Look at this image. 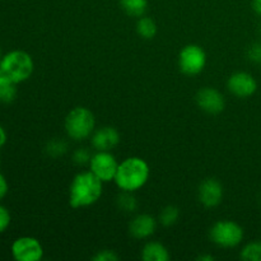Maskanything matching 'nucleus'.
<instances>
[{
	"instance_id": "5",
	"label": "nucleus",
	"mask_w": 261,
	"mask_h": 261,
	"mask_svg": "<svg viewBox=\"0 0 261 261\" xmlns=\"http://www.w3.org/2000/svg\"><path fill=\"white\" fill-rule=\"evenodd\" d=\"M245 236L244 228L233 221H218L209 231L212 242L219 247L231 249L239 246Z\"/></svg>"
},
{
	"instance_id": "23",
	"label": "nucleus",
	"mask_w": 261,
	"mask_h": 261,
	"mask_svg": "<svg viewBox=\"0 0 261 261\" xmlns=\"http://www.w3.org/2000/svg\"><path fill=\"white\" fill-rule=\"evenodd\" d=\"M91 157L92 155L89 154L88 150H87L86 148H82V149L75 150V153H74V155H73V160L76 165H84V163H87V162L89 163Z\"/></svg>"
},
{
	"instance_id": "26",
	"label": "nucleus",
	"mask_w": 261,
	"mask_h": 261,
	"mask_svg": "<svg viewBox=\"0 0 261 261\" xmlns=\"http://www.w3.org/2000/svg\"><path fill=\"white\" fill-rule=\"evenodd\" d=\"M8 193V182L7 178L4 177L3 173H0V199L4 198Z\"/></svg>"
},
{
	"instance_id": "6",
	"label": "nucleus",
	"mask_w": 261,
	"mask_h": 261,
	"mask_svg": "<svg viewBox=\"0 0 261 261\" xmlns=\"http://www.w3.org/2000/svg\"><path fill=\"white\" fill-rule=\"evenodd\" d=\"M206 54L199 45H186L178 54V68L186 75H198L204 70Z\"/></svg>"
},
{
	"instance_id": "13",
	"label": "nucleus",
	"mask_w": 261,
	"mask_h": 261,
	"mask_svg": "<svg viewBox=\"0 0 261 261\" xmlns=\"http://www.w3.org/2000/svg\"><path fill=\"white\" fill-rule=\"evenodd\" d=\"M157 228V221L149 214H138L130 222L129 231L134 239L145 240L152 236Z\"/></svg>"
},
{
	"instance_id": "3",
	"label": "nucleus",
	"mask_w": 261,
	"mask_h": 261,
	"mask_svg": "<svg viewBox=\"0 0 261 261\" xmlns=\"http://www.w3.org/2000/svg\"><path fill=\"white\" fill-rule=\"evenodd\" d=\"M35 64L32 56L22 50H14L4 55L0 60V74L19 84L25 82L33 73Z\"/></svg>"
},
{
	"instance_id": "15",
	"label": "nucleus",
	"mask_w": 261,
	"mask_h": 261,
	"mask_svg": "<svg viewBox=\"0 0 261 261\" xmlns=\"http://www.w3.org/2000/svg\"><path fill=\"white\" fill-rule=\"evenodd\" d=\"M17 97V83L0 74V102L10 103Z\"/></svg>"
},
{
	"instance_id": "9",
	"label": "nucleus",
	"mask_w": 261,
	"mask_h": 261,
	"mask_svg": "<svg viewBox=\"0 0 261 261\" xmlns=\"http://www.w3.org/2000/svg\"><path fill=\"white\" fill-rule=\"evenodd\" d=\"M228 91L239 98H249L256 92L257 82L247 71H236L227 82Z\"/></svg>"
},
{
	"instance_id": "19",
	"label": "nucleus",
	"mask_w": 261,
	"mask_h": 261,
	"mask_svg": "<svg viewBox=\"0 0 261 261\" xmlns=\"http://www.w3.org/2000/svg\"><path fill=\"white\" fill-rule=\"evenodd\" d=\"M180 218V209L175 205H168L162 209L160 214V222L162 226L171 227Z\"/></svg>"
},
{
	"instance_id": "29",
	"label": "nucleus",
	"mask_w": 261,
	"mask_h": 261,
	"mask_svg": "<svg viewBox=\"0 0 261 261\" xmlns=\"http://www.w3.org/2000/svg\"><path fill=\"white\" fill-rule=\"evenodd\" d=\"M199 261H213L214 256L213 255H201V256L198 257Z\"/></svg>"
},
{
	"instance_id": "12",
	"label": "nucleus",
	"mask_w": 261,
	"mask_h": 261,
	"mask_svg": "<svg viewBox=\"0 0 261 261\" xmlns=\"http://www.w3.org/2000/svg\"><path fill=\"white\" fill-rule=\"evenodd\" d=\"M120 143V133L112 126H103L93 132L92 145L96 150H109L111 152Z\"/></svg>"
},
{
	"instance_id": "30",
	"label": "nucleus",
	"mask_w": 261,
	"mask_h": 261,
	"mask_svg": "<svg viewBox=\"0 0 261 261\" xmlns=\"http://www.w3.org/2000/svg\"><path fill=\"white\" fill-rule=\"evenodd\" d=\"M0 60H2V50H0Z\"/></svg>"
},
{
	"instance_id": "25",
	"label": "nucleus",
	"mask_w": 261,
	"mask_h": 261,
	"mask_svg": "<svg viewBox=\"0 0 261 261\" xmlns=\"http://www.w3.org/2000/svg\"><path fill=\"white\" fill-rule=\"evenodd\" d=\"M249 59L254 63H261V43H254L249 50Z\"/></svg>"
},
{
	"instance_id": "17",
	"label": "nucleus",
	"mask_w": 261,
	"mask_h": 261,
	"mask_svg": "<svg viewBox=\"0 0 261 261\" xmlns=\"http://www.w3.org/2000/svg\"><path fill=\"white\" fill-rule=\"evenodd\" d=\"M137 32L144 40H152L157 35V24L149 17H140L137 23Z\"/></svg>"
},
{
	"instance_id": "7",
	"label": "nucleus",
	"mask_w": 261,
	"mask_h": 261,
	"mask_svg": "<svg viewBox=\"0 0 261 261\" xmlns=\"http://www.w3.org/2000/svg\"><path fill=\"white\" fill-rule=\"evenodd\" d=\"M117 168H119V162L109 150H97V153H94L89 161V171L102 182H110L115 180Z\"/></svg>"
},
{
	"instance_id": "8",
	"label": "nucleus",
	"mask_w": 261,
	"mask_h": 261,
	"mask_svg": "<svg viewBox=\"0 0 261 261\" xmlns=\"http://www.w3.org/2000/svg\"><path fill=\"white\" fill-rule=\"evenodd\" d=\"M12 255L17 261H40L43 257V247L35 237L23 236L13 242Z\"/></svg>"
},
{
	"instance_id": "11",
	"label": "nucleus",
	"mask_w": 261,
	"mask_h": 261,
	"mask_svg": "<svg viewBox=\"0 0 261 261\" xmlns=\"http://www.w3.org/2000/svg\"><path fill=\"white\" fill-rule=\"evenodd\" d=\"M199 201L206 208H214L219 205L223 199V186L216 178H206L199 185Z\"/></svg>"
},
{
	"instance_id": "24",
	"label": "nucleus",
	"mask_w": 261,
	"mask_h": 261,
	"mask_svg": "<svg viewBox=\"0 0 261 261\" xmlns=\"http://www.w3.org/2000/svg\"><path fill=\"white\" fill-rule=\"evenodd\" d=\"M10 224V213L5 206L0 205V233L4 232Z\"/></svg>"
},
{
	"instance_id": "18",
	"label": "nucleus",
	"mask_w": 261,
	"mask_h": 261,
	"mask_svg": "<svg viewBox=\"0 0 261 261\" xmlns=\"http://www.w3.org/2000/svg\"><path fill=\"white\" fill-rule=\"evenodd\" d=\"M240 256L245 261H261V241H252L245 245Z\"/></svg>"
},
{
	"instance_id": "22",
	"label": "nucleus",
	"mask_w": 261,
	"mask_h": 261,
	"mask_svg": "<svg viewBox=\"0 0 261 261\" xmlns=\"http://www.w3.org/2000/svg\"><path fill=\"white\" fill-rule=\"evenodd\" d=\"M92 259H93V261H117L120 257L112 250H101Z\"/></svg>"
},
{
	"instance_id": "1",
	"label": "nucleus",
	"mask_w": 261,
	"mask_h": 261,
	"mask_svg": "<svg viewBox=\"0 0 261 261\" xmlns=\"http://www.w3.org/2000/svg\"><path fill=\"white\" fill-rule=\"evenodd\" d=\"M102 182L91 171L79 172L69 188V204L71 208H87L99 200L102 195Z\"/></svg>"
},
{
	"instance_id": "21",
	"label": "nucleus",
	"mask_w": 261,
	"mask_h": 261,
	"mask_svg": "<svg viewBox=\"0 0 261 261\" xmlns=\"http://www.w3.org/2000/svg\"><path fill=\"white\" fill-rule=\"evenodd\" d=\"M66 143L63 140L54 139L46 147V152L48 153V155L51 157H58V155H63L66 152Z\"/></svg>"
},
{
	"instance_id": "14",
	"label": "nucleus",
	"mask_w": 261,
	"mask_h": 261,
	"mask_svg": "<svg viewBox=\"0 0 261 261\" xmlns=\"http://www.w3.org/2000/svg\"><path fill=\"white\" fill-rule=\"evenodd\" d=\"M142 259L144 261H168L170 252L161 242L150 241L144 245L142 250Z\"/></svg>"
},
{
	"instance_id": "20",
	"label": "nucleus",
	"mask_w": 261,
	"mask_h": 261,
	"mask_svg": "<svg viewBox=\"0 0 261 261\" xmlns=\"http://www.w3.org/2000/svg\"><path fill=\"white\" fill-rule=\"evenodd\" d=\"M117 206H119V209H121L122 212L133 213V212L137 211L138 201L137 199H135V196L133 195V193H129V191H122L121 195L117 198Z\"/></svg>"
},
{
	"instance_id": "16",
	"label": "nucleus",
	"mask_w": 261,
	"mask_h": 261,
	"mask_svg": "<svg viewBox=\"0 0 261 261\" xmlns=\"http://www.w3.org/2000/svg\"><path fill=\"white\" fill-rule=\"evenodd\" d=\"M122 10L130 17H143L147 10V0H120Z\"/></svg>"
},
{
	"instance_id": "10",
	"label": "nucleus",
	"mask_w": 261,
	"mask_h": 261,
	"mask_svg": "<svg viewBox=\"0 0 261 261\" xmlns=\"http://www.w3.org/2000/svg\"><path fill=\"white\" fill-rule=\"evenodd\" d=\"M196 103L206 114L217 115L224 110L226 99L218 89L205 87L196 93Z\"/></svg>"
},
{
	"instance_id": "4",
	"label": "nucleus",
	"mask_w": 261,
	"mask_h": 261,
	"mask_svg": "<svg viewBox=\"0 0 261 261\" xmlns=\"http://www.w3.org/2000/svg\"><path fill=\"white\" fill-rule=\"evenodd\" d=\"M65 132L73 140H84L91 137L96 126L93 112L87 107H75L65 117Z\"/></svg>"
},
{
	"instance_id": "27",
	"label": "nucleus",
	"mask_w": 261,
	"mask_h": 261,
	"mask_svg": "<svg viewBox=\"0 0 261 261\" xmlns=\"http://www.w3.org/2000/svg\"><path fill=\"white\" fill-rule=\"evenodd\" d=\"M251 7L257 15H261V0H252Z\"/></svg>"
},
{
	"instance_id": "28",
	"label": "nucleus",
	"mask_w": 261,
	"mask_h": 261,
	"mask_svg": "<svg viewBox=\"0 0 261 261\" xmlns=\"http://www.w3.org/2000/svg\"><path fill=\"white\" fill-rule=\"evenodd\" d=\"M7 143V133H5L4 127L0 125V148Z\"/></svg>"
},
{
	"instance_id": "2",
	"label": "nucleus",
	"mask_w": 261,
	"mask_h": 261,
	"mask_svg": "<svg viewBox=\"0 0 261 261\" xmlns=\"http://www.w3.org/2000/svg\"><path fill=\"white\" fill-rule=\"evenodd\" d=\"M149 175V166L143 158L129 157L119 163L114 181L121 191L134 193L147 184Z\"/></svg>"
}]
</instances>
